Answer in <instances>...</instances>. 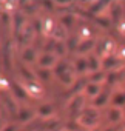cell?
Masks as SVG:
<instances>
[{"mask_svg": "<svg viewBox=\"0 0 125 131\" xmlns=\"http://www.w3.org/2000/svg\"><path fill=\"white\" fill-rule=\"evenodd\" d=\"M57 65V56L54 52H43L39 57V67L43 70H54V67Z\"/></svg>", "mask_w": 125, "mask_h": 131, "instance_id": "6da1fadb", "label": "cell"}, {"mask_svg": "<svg viewBox=\"0 0 125 131\" xmlns=\"http://www.w3.org/2000/svg\"><path fill=\"white\" fill-rule=\"evenodd\" d=\"M87 60H88V71L93 74V73H99L102 71V59L97 56V54H88L87 56Z\"/></svg>", "mask_w": 125, "mask_h": 131, "instance_id": "7a4b0ae2", "label": "cell"}, {"mask_svg": "<svg viewBox=\"0 0 125 131\" xmlns=\"http://www.w3.org/2000/svg\"><path fill=\"white\" fill-rule=\"evenodd\" d=\"M96 46V42L93 40V39H85V40H80V43H79V46H77V52L80 54V56H88V54H91V49Z\"/></svg>", "mask_w": 125, "mask_h": 131, "instance_id": "3957f363", "label": "cell"}, {"mask_svg": "<svg viewBox=\"0 0 125 131\" xmlns=\"http://www.w3.org/2000/svg\"><path fill=\"white\" fill-rule=\"evenodd\" d=\"M23 86H25L28 96H31V97H34V99H39V97L43 96V90H42V86H40L37 82H29V83H26V85H23Z\"/></svg>", "mask_w": 125, "mask_h": 131, "instance_id": "277c9868", "label": "cell"}, {"mask_svg": "<svg viewBox=\"0 0 125 131\" xmlns=\"http://www.w3.org/2000/svg\"><path fill=\"white\" fill-rule=\"evenodd\" d=\"M108 11H110V16H108V19L110 20H113V22H116V23H120L122 20V6H120V3H111V6L108 8Z\"/></svg>", "mask_w": 125, "mask_h": 131, "instance_id": "5b68a950", "label": "cell"}, {"mask_svg": "<svg viewBox=\"0 0 125 131\" xmlns=\"http://www.w3.org/2000/svg\"><path fill=\"white\" fill-rule=\"evenodd\" d=\"M33 32H36L34 28H33L31 25H25V26L22 28V31L17 34L19 42H20V43H29V40L33 39Z\"/></svg>", "mask_w": 125, "mask_h": 131, "instance_id": "8992f818", "label": "cell"}, {"mask_svg": "<svg viewBox=\"0 0 125 131\" xmlns=\"http://www.w3.org/2000/svg\"><path fill=\"white\" fill-rule=\"evenodd\" d=\"M82 105H84V97L77 94V96H74V97L70 100L68 110H70L71 114H77V113H82V111H80V110H82Z\"/></svg>", "mask_w": 125, "mask_h": 131, "instance_id": "52a82bcc", "label": "cell"}, {"mask_svg": "<svg viewBox=\"0 0 125 131\" xmlns=\"http://www.w3.org/2000/svg\"><path fill=\"white\" fill-rule=\"evenodd\" d=\"M108 5H111V3H110V2H93L91 6H90V13H91L93 16L99 17V16L103 13L105 8H110Z\"/></svg>", "mask_w": 125, "mask_h": 131, "instance_id": "ba28073f", "label": "cell"}, {"mask_svg": "<svg viewBox=\"0 0 125 131\" xmlns=\"http://www.w3.org/2000/svg\"><path fill=\"white\" fill-rule=\"evenodd\" d=\"M84 91H85V94H87V96H90V97L96 99V97H97V96L102 93V86H100L99 83H93V82H88Z\"/></svg>", "mask_w": 125, "mask_h": 131, "instance_id": "9c48e42d", "label": "cell"}, {"mask_svg": "<svg viewBox=\"0 0 125 131\" xmlns=\"http://www.w3.org/2000/svg\"><path fill=\"white\" fill-rule=\"evenodd\" d=\"M74 71L79 73V74H84V73L88 71V60H87V57L76 59V62H74Z\"/></svg>", "mask_w": 125, "mask_h": 131, "instance_id": "30bf717a", "label": "cell"}, {"mask_svg": "<svg viewBox=\"0 0 125 131\" xmlns=\"http://www.w3.org/2000/svg\"><path fill=\"white\" fill-rule=\"evenodd\" d=\"M33 117H34V113H33L31 110H28V108H20V110L17 111V119H19L22 123H26V122L33 120Z\"/></svg>", "mask_w": 125, "mask_h": 131, "instance_id": "8fae6325", "label": "cell"}, {"mask_svg": "<svg viewBox=\"0 0 125 131\" xmlns=\"http://www.w3.org/2000/svg\"><path fill=\"white\" fill-rule=\"evenodd\" d=\"M122 117H123L122 108H117V106L110 108V111H108V119H110V122L117 123V122H120V119H122Z\"/></svg>", "mask_w": 125, "mask_h": 131, "instance_id": "7c38bea8", "label": "cell"}, {"mask_svg": "<svg viewBox=\"0 0 125 131\" xmlns=\"http://www.w3.org/2000/svg\"><path fill=\"white\" fill-rule=\"evenodd\" d=\"M108 97H110V94H108L107 91L100 93L96 99H93V108H100V106H103V105L108 102Z\"/></svg>", "mask_w": 125, "mask_h": 131, "instance_id": "4fadbf2b", "label": "cell"}, {"mask_svg": "<svg viewBox=\"0 0 125 131\" xmlns=\"http://www.w3.org/2000/svg\"><path fill=\"white\" fill-rule=\"evenodd\" d=\"M117 59L114 56H108V57H103L102 59V68L103 70H113L116 68V65H117Z\"/></svg>", "mask_w": 125, "mask_h": 131, "instance_id": "5bb4252c", "label": "cell"}, {"mask_svg": "<svg viewBox=\"0 0 125 131\" xmlns=\"http://www.w3.org/2000/svg\"><path fill=\"white\" fill-rule=\"evenodd\" d=\"M53 113H54V108H53L49 103H45V105H42V106L39 108V111H37V114H39L40 117H45V119H51Z\"/></svg>", "mask_w": 125, "mask_h": 131, "instance_id": "9a60e30c", "label": "cell"}, {"mask_svg": "<svg viewBox=\"0 0 125 131\" xmlns=\"http://www.w3.org/2000/svg\"><path fill=\"white\" fill-rule=\"evenodd\" d=\"M13 91H14V96H16L17 99H26V97H28V93H26L25 86L20 85V83H14V85H13Z\"/></svg>", "mask_w": 125, "mask_h": 131, "instance_id": "2e32d148", "label": "cell"}, {"mask_svg": "<svg viewBox=\"0 0 125 131\" xmlns=\"http://www.w3.org/2000/svg\"><path fill=\"white\" fill-rule=\"evenodd\" d=\"M22 60L23 62H28V63H31V62H34L36 60V52H34V49L33 48H25L23 51H22Z\"/></svg>", "mask_w": 125, "mask_h": 131, "instance_id": "e0dca14e", "label": "cell"}, {"mask_svg": "<svg viewBox=\"0 0 125 131\" xmlns=\"http://www.w3.org/2000/svg\"><path fill=\"white\" fill-rule=\"evenodd\" d=\"M68 68H70V67H68V63L62 60V62H57V65L54 67V70H53V71H54V74H56V76H60V74H64V73L70 71Z\"/></svg>", "mask_w": 125, "mask_h": 131, "instance_id": "ac0fdd59", "label": "cell"}, {"mask_svg": "<svg viewBox=\"0 0 125 131\" xmlns=\"http://www.w3.org/2000/svg\"><path fill=\"white\" fill-rule=\"evenodd\" d=\"M103 80H107V76L103 74V71H99V73H93L88 79V82H93V83H102Z\"/></svg>", "mask_w": 125, "mask_h": 131, "instance_id": "d6986e66", "label": "cell"}, {"mask_svg": "<svg viewBox=\"0 0 125 131\" xmlns=\"http://www.w3.org/2000/svg\"><path fill=\"white\" fill-rule=\"evenodd\" d=\"M113 105L114 106H117V108H123L125 106V94L123 93H116L114 96H113Z\"/></svg>", "mask_w": 125, "mask_h": 131, "instance_id": "ffe728a7", "label": "cell"}, {"mask_svg": "<svg viewBox=\"0 0 125 131\" xmlns=\"http://www.w3.org/2000/svg\"><path fill=\"white\" fill-rule=\"evenodd\" d=\"M57 79L62 82V83H64V85H73V74L70 73V71H67V73H64V74H60V76H57Z\"/></svg>", "mask_w": 125, "mask_h": 131, "instance_id": "44dd1931", "label": "cell"}, {"mask_svg": "<svg viewBox=\"0 0 125 131\" xmlns=\"http://www.w3.org/2000/svg\"><path fill=\"white\" fill-rule=\"evenodd\" d=\"M20 74L28 80V82H36V73H33V71H29L28 68H25V67H20Z\"/></svg>", "mask_w": 125, "mask_h": 131, "instance_id": "7402d4cb", "label": "cell"}, {"mask_svg": "<svg viewBox=\"0 0 125 131\" xmlns=\"http://www.w3.org/2000/svg\"><path fill=\"white\" fill-rule=\"evenodd\" d=\"M60 22H62V25H64V28H70L71 23L74 22V16H71V14H65V16H62Z\"/></svg>", "mask_w": 125, "mask_h": 131, "instance_id": "603a6c76", "label": "cell"}, {"mask_svg": "<svg viewBox=\"0 0 125 131\" xmlns=\"http://www.w3.org/2000/svg\"><path fill=\"white\" fill-rule=\"evenodd\" d=\"M65 52H67V45L57 42L56 43V48H54V54L56 56H65Z\"/></svg>", "mask_w": 125, "mask_h": 131, "instance_id": "cb8c5ba5", "label": "cell"}, {"mask_svg": "<svg viewBox=\"0 0 125 131\" xmlns=\"http://www.w3.org/2000/svg\"><path fill=\"white\" fill-rule=\"evenodd\" d=\"M49 76H51L49 70H43V68H40V70L36 73V77H37V79H43V80H48Z\"/></svg>", "mask_w": 125, "mask_h": 131, "instance_id": "d4e9b609", "label": "cell"}, {"mask_svg": "<svg viewBox=\"0 0 125 131\" xmlns=\"http://www.w3.org/2000/svg\"><path fill=\"white\" fill-rule=\"evenodd\" d=\"M57 125H59V120H57V119H49V120L45 123V128H46V129H54Z\"/></svg>", "mask_w": 125, "mask_h": 131, "instance_id": "484cf974", "label": "cell"}, {"mask_svg": "<svg viewBox=\"0 0 125 131\" xmlns=\"http://www.w3.org/2000/svg\"><path fill=\"white\" fill-rule=\"evenodd\" d=\"M94 20H96L100 26H108V25H110V19H108V17H100V16H99V17H96Z\"/></svg>", "mask_w": 125, "mask_h": 131, "instance_id": "4316f807", "label": "cell"}, {"mask_svg": "<svg viewBox=\"0 0 125 131\" xmlns=\"http://www.w3.org/2000/svg\"><path fill=\"white\" fill-rule=\"evenodd\" d=\"M2 22H3V25H9V23H11V16H9V13H6V11L2 13Z\"/></svg>", "mask_w": 125, "mask_h": 131, "instance_id": "83f0119b", "label": "cell"}, {"mask_svg": "<svg viewBox=\"0 0 125 131\" xmlns=\"http://www.w3.org/2000/svg\"><path fill=\"white\" fill-rule=\"evenodd\" d=\"M114 79H117V76H116V73H110V74L107 76V82H108V83H114V82H116Z\"/></svg>", "mask_w": 125, "mask_h": 131, "instance_id": "f1b7e54d", "label": "cell"}, {"mask_svg": "<svg viewBox=\"0 0 125 131\" xmlns=\"http://www.w3.org/2000/svg\"><path fill=\"white\" fill-rule=\"evenodd\" d=\"M117 29H119L122 34H125V20H122L120 23H117Z\"/></svg>", "mask_w": 125, "mask_h": 131, "instance_id": "f546056e", "label": "cell"}, {"mask_svg": "<svg viewBox=\"0 0 125 131\" xmlns=\"http://www.w3.org/2000/svg\"><path fill=\"white\" fill-rule=\"evenodd\" d=\"M3 131H16V126H14V125H6V126L3 128Z\"/></svg>", "mask_w": 125, "mask_h": 131, "instance_id": "4dcf8cb0", "label": "cell"}, {"mask_svg": "<svg viewBox=\"0 0 125 131\" xmlns=\"http://www.w3.org/2000/svg\"><path fill=\"white\" fill-rule=\"evenodd\" d=\"M103 131H117V129H116V128H113V126H108V128H105Z\"/></svg>", "mask_w": 125, "mask_h": 131, "instance_id": "1f68e13d", "label": "cell"}, {"mask_svg": "<svg viewBox=\"0 0 125 131\" xmlns=\"http://www.w3.org/2000/svg\"><path fill=\"white\" fill-rule=\"evenodd\" d=\"M122 113H123V117H125V106L122 108Z\"/></svg>", "mask_w": 125, "mask_h": 131, "instance_id": "d6a6232c", "label": "cell"}, {"mask_svg": "<svg viewBox=\"0 0 125 131\" xmlns=\"http://www.w3.org/2000/svg\"><path fill=\"white\" fill-rule=\"evenodd\" d=\"M91 131H100V129H99V128H93Z\"/></svg>", "mask_w": 125, "mask_h": 131, "instance_id": "836d02e7", "label": "cell"}]
</instances>
